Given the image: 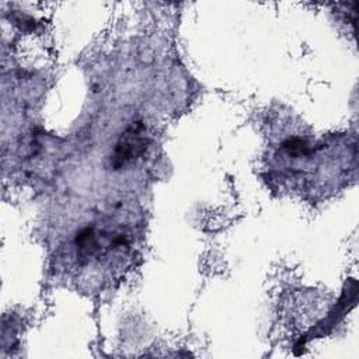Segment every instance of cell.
Masks as SVG:
<instances>
[{"label":"cell","instance_id":"obj_1","mask_svg":"<svg viewBox=\"0 0 359 359\" xmlns=\"http://www.w3.org/2000/svg\"><path fill=\"white\" fill-rule=\"evenodd\" d=\"M150 135L143 122H132L119 136L109 157L112 170H122L137 161L146 153Z\"/></svg>","mask_w":359,"mask_h":359}]
</instances>
